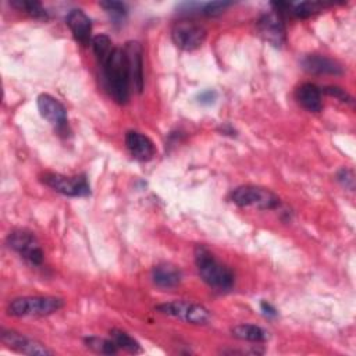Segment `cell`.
Masks as SVG:
<instances>
[{
	"label": "cell",
	"mask_w": 356,
	"mask_h": 356,
	"mask_svg": "<svg viewBox=\"0 0 356 356\" xmlns=\"http://www.w3.org/2000/svg\"><path fill=\"white\" fill-rule=\"evenodd\" d=\"M103 78L110 96L120 104H125L129 99V72L124 49L114 47L108 57L100 63Z\"/></svg>",
	"instance_id": "1"
},
{
	"label": "cell",
	"mask_w": 356,
	"mask_h": 356,
	"mask_svg": "<svg viewBox=\"0 0 356 356\" xmlns=\"http://www.w3.org/2000/svg\"><path fill=\"white\" fill-rule=\"evenodd\" d=\"M195 263L200 278L216 291H229L234 286V271L221 263L206 246H196Z\"/></svg>",
	"instance_id": "2"
},
{
	"label": "cell",
	"mask_w": 356,
	"mask_h": 356,
	"mask_svg": "<svg viewBox=\"0 0 356 356\" xmlns=\"http://www.w3.org/2000/svg\"><path fill=\"white\" fill-rule=\"evenodd\" d=\"M64 300L56 296H19L7 306V313L14 317H42L58 312Z\"/></svg>",
	"instance_id": "3"
},
{
	"label": "cell",
	"mask_w": 356,
	"mask_h": 356,
	"mask_svg": "<svg viewBox=\"0 0 356 356\" xmlns=\"http://www.w3.org/2000/svg\"><path fill=\"white\" fill-rule=\"evenodd\" d=\"M229 197L239 207L271 210L280 206V197L274 192L254 185L238 186L231 192Z\"/></svg>",
	"instance_id": "4"
},
{
	"label": "cell",
	"mask_w": 356,
	"mask_h": 356,
	"mask_svg": "<svg viewBox=\"0 0 356 356\" xmlns=\"http://www.w3.org/2000/svg\"><path fill=\"white\" fill-rule=\"evenodd\" d=\"M156 310L165 316L182 320L189 324H196V325H204L211 318V313L209 309H206L203 305L193 303L189 300L165 302V303L157 305Z\"/></svg>",
	"instance_id": "5"
},
{
	"label": "cell",
	"mask_w": 356,
	"mask_h": 356,
	"mask_svg": "<svg viewBox=\"0 0 356 356\" xmlns=\"http://www.w3.org/2000/svg\"><path fill=\"white\" fill-rule=\"evenodd\" d=\"M7 245L29 264L40 266L43 263V249L32 232L25 229H14L7 236Z\"/></svg>",
	"instance_id": "6"
},
{
	"label": "cell",
	"mask_w": 356,
	"mask_h": 356,
	"mask_svg": "<svg viewBox=\"0 0 356 356\" xmlns=\"http://www.w3.org/2000/svg\"><path fill=\"white\" fill-rule=\"evenodd\" d=\"M42 181L53 191L65 196L81 197L90 195V186L85 175L67 177L57 172H47L42 177Z\"/></svg>",
	"instance_id": "7"
},
{
	"label": "cell",
	"mask_w": 356,
	"mask_h": 356,
	"mask_svg": "<svg viewBox=\"0 0 356 356\" xmlns=\"http://www.w3.org/2000/svg\"><path fill=\"white\" fill-rule=\"evenodd\" d=\"M206 29L195 21L182 19L174 24L171 29V39L174 44L182 50L192 51L199 49L206 39Z\"/></svg>",
	"instance_id": "8"
},
{
	"label": "cell",
	"mask_w": 356,
	"mask_h": 356,
	"mask_svg": "<svg viewBox=\"0 0 356 356\" xmlns=\"http://www.w3.org/2000/svg\"><path fill=\"white\" fill-rule=\"evenodd\" d=\"M1 342L7 345L8 348L24 353V355H32V356H50L53 355V350H50L47 346L43 343L25 337L21 332H17L14 330H1L0 332Z\"/></svg>",
	"instance_id": "9"
},
{
	"label": "cell",
	"mask_w": 356,
	"mask_h": 356,
	"mask_svg": "<svg viewBox=\"0 0 356 356\" xmlns=\"http://www.w3.org/2000/svg\"><path fill=\"white\" fill-rule=\"evenodd\" d=\"M36 104L40 115L49 121L57 132L63 134L67 129V110L56 97L42 93L38 96Z\"/></svg>",
	"instance_id": "10"
},
{
	"label": "cell",
	"mask_w": 356,
	"mask_h": 356,
	"mask_svg": "<svg viewBox=\"0 0 356 356\" xmlns=\"http://www.w3.org/2000/svg\"><path fill=\"white\" fill-rule=\"evenodd\" d=\"M129 82L135 92L140 93L143 90V49L139 42H128L124 47Z\"/></svg>",
	"instance_id": "11"
},
{
	"label": "cell",
	"mask_w": 356,
	"mask_h": 356,
	"mask_svg": "<svg viewBox=\"0 0 356 356\" xmlns=\"http://www.w3.org/2000/svg\"><path fill=\"white\" fill-rule=\"evenodd\" d=\"M257 31L273 46L278 47L285 43V26L280 13L263 14L257 21Z\"/></svg>",
	"instance_id": "12"
},
{
	"label": "cell",
	"mask_w": 356,
	"mask_h": 356,
	"mask_svg": "<svg viewBox=\"0 0 356 356\" xmlns=\"http://www.w3.org/2000/svg\"><path fill=\"white\" fill-rule=\"evenodd\" d=\"M125 146L131 156L139 161H149L156 154L152 139L138 131H128L125 134Z\"/></svg>",
	"instance_id": "13"
},
{
	"label": "cell",
	"mask_w": 356,
	"mask_h": 356,
	"mask_svg": "<svg viewBox=\"0 0 356 356\" xmlns=\"http://www.w3.org/2000/svg\"><path fill=\"white\" fill-rule=\"evenodd\" d=\"M65 22L71 29L74 38L83 46L92 43V21L90 18L79 8L71 10L67 17Z\"/></svg>",
	"instance_id": "14"
},
{
	"label": "cell",
	"mask_w": 356,
	"mask_h": 356,
	"mask_svg": "<svg viewBox=\"0 0 356 356\" xmlns=\"http://www.w3.org/2000/svg\"><path fill=\"white\" fill-rule=\"evenodd\" d=\"M302 65L306 71L316 75H341L343 72L342 65L327 56L309 54L302 60Z\"/></svg>",
	"instance_id": "15"
},
{
	"label": "cell",
	"mask_w": 356,
	"mask_h": 356,
	"mask_svg": "<svg viewBox=\"0 0 356 356\" xmlns=\"http://www.w3.org/2000/svg\"><path fill=\"white\" fill-rule=\"evenodd\" d=\"M182 280V273L178 267L170 263H160L152 270V281L156 286L163 289L175 288Z\"/></svg>",
	"instance_id": "16"
},
{
	"label": "cell",
	"mask_w": 356,
	"mask_h": 356,
	"mask_svg": "<svg viewBox=\"0 0 356 356\" xmlns=\"http://www.w3.org/2000/svg\"><path fill=\"white\" fill-rule=\"evenodd\" d=\"M296 100L299 104H302L306 110L312 113H318L323 108V99H321V90L314 83H303L296 89Z\"/></svg>",
	"instance_id": "17"
},
{
	"label": "cell",
	"mask_w": 356,
	"mask_h": 356,
	"mask_svg": "<svg viewBox=\"0 0 356 356\" xmlns=\"http://www.w3.org/2000/svg\"><path fill=\"white\" fill-rule=\"evenodd\" d=\"M231 332L238 339L248 341V342H256V343L264 342L268 338L267 331L256 324H238V325L232 327Z\"/></svg>",
	"instance_id": "18"
},
{
	"label": "cell",
	"mask_w": 356,
	"mask_h": 356,
	"mask_svg": "<svg viewBox=\"0 0 356 356\" xmlns=\"http://www.w3.org/2000/svg\"><path fill=\"white\" fill-rule=\"evenodd\" d=\"M110 335H111V339L114 341V343L117 345L118 349L127 350L129 353H140L142 352V348H140L139 342L135 338H132L128 332H125L122 330H118V328H113L110 331Z\"/></svg>",
	"instance_id": "19"
},
{
	"label": "cell",
	"mask_w": 356,
	"mask_h": 356,
	"mask_svg": "<svg viewBox=\"0 0 356 356\" xmlns=\"http://www.w3.org/2000/svg\"><path fill=\"white\" fill-rule=\"evenodd\" d=\"M10 4L19 10L24 11L25 14L36 18V19H47V11L39 1H32V0H13Z\"/></svg>",
	"instance_id": "20"
},
{
	"label": "cell",
	"mask_w": 356,
	"mask_h": 356,
	"mask_svg": "<svg viewBox=\"0 0 356 356\" xmlns=\"http://www.w3.org/2000/svg\"><path fill=\"white\" fill-rule=\"evenodd\" d=\"M85 345L93 352L102 353V355H115L118 352V348L113 339H106L99 337H86Z\"/></svg>",
	"instance_id": "21"
},
{
	"label": "cell",
	"mask_w": 356,
	"mask_h": 356,
	"mask_svg": "<svg viewBox=\"0 0 356 356\" xmlns=\"http://www.w3.org/2000/svg\"><path fill=\"white\" fill-rule=\"evenodd\" d=\"M111 44H113L111 39L107 35H104V33L96 35L92 39V47H93V51H95L99 63H103L108 57V54L114 49Z\"/></svg>",
	"instance_id": "22"
},
{
	"label": "cell",
	"mask_w": 356,
	"mask_h": 356,
	"mask_svg": "<svg viewBox=\"0 0 356 356\" xmlns=\"http://www.w3.org/2000/svg\"><path fill=\"white\" fill-rule=\"evenodd\" d=\"M99 4L115 21H121L127 15V6L124 3H121V1L108 0V1H100Z\"/></svg>",
	"instance_id": "23"
},
{
	"label": "cell",
	"mask_w": 356,
	"mask_h": 356,
	"mask_svg": "<svg viewBox=\"0 0 356 356\" xmlns=\"http://www.w3.org/2000/svg\"><path fill=\"white\" fill-rule=\"evenodd\" d=\"M232 3L229 1H210V3H203L200 14L207 15V17H216L218 14H221L222 11H225V8H228Z\"/></svg>",
	"instance_id": "24"
},
{
	"label": "cell",
	"mask_w": 356,
	"mask_h": 356,
	"mask_svg": "<svg viewBox=\"0 0 356 356\" xmlns=\"http://www.w3.org/2000/svg\"><path fill=\"white\" fill-rule=\"evenodd\" d=\"M324 92L328 93L330 96H334L335 99H338V100H341V102L352 103L350 95H349L345 89H342V88H339V86H325V88H324Z\"/></svg>",
	"instance_id": "25"
},
{
	"label": "cell",
	"mask_w": 356,
	"mask_h": 356,
	"mask_svg": "<svg viewBox=\"0 0 356 356\" xmlns=\"http://www.w3.org/2000/svg\"><path fill=\"white\" fill-rule=\"evenodd\" d=\"M337 179L342 184V186L353 191L355 188V177H353V172L348 168H342L338 174H337Z\"/></svg>",
	"instance_id": "26"
},
{
	"label": "cell",
	"mask_w": 356,
	"mask_h": 356,
	"mask_svg": "<svg viewBox=\"0 0 356 356\" xmlns=\"http://www.w3.org/2000/svg\"><path fill=\"white\" fill-rule=\"evenodd\" d=\"M217 99V92L216 90H204L197 96V100L200 104H213L214 100Z\"/></svg>",
	"instance_id": "27"
},
{
	"label": "cell",
	"mask_w": 356,
	"mask_h": 356,
	"mask_svg": "<svg viewBox=\"0 0 356 356\" xmlns=\"http://www.w3.org/2000/svg\"><path fill=\"white\" fill-rule=\"evenodd\" d=\"M260 307H261V312H263V314H264V316H267V317H275V316H277V310H275V307H274V306H271L268 302L263 300V302L260 303Z\"/></svg>",
	"instance_id": "28"
}]
</instances>
